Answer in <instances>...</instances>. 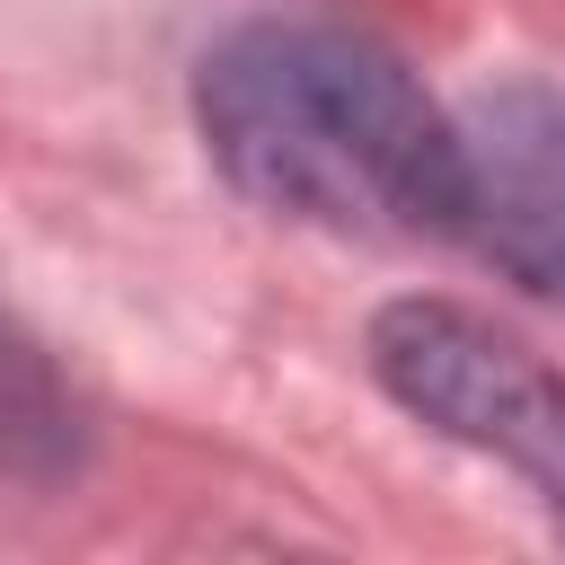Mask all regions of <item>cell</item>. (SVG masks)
I'll use <instances>...</instances> for the list:
<instances>
[{"label": "cell", "mask_w": 565, "mask_h": 565, "mask_svg": "<svg viewBox=\"0 0 565 565\" xmlns=\"http://www.w3.org/2000/svg\"><path fill=\"white\" fill-rule=\"evenodd\" d=\"M212 168L274 221L335 238H424L459 212V115L353 26L256 18L194 71Z\"/></svg>", "instance_id": "cell-1"}, {"label": "cell", "mask_w": 565, "mask_h": 565, "mask_svg": "<svg viewBox=\"0 0 565 565\" xmlns=\"http://www.w3.org/2000/svg\"><path fill=\"white\" fill-rule=\"evenodd\" d=\"M371 371L406 415L477 459H503L565 521V380L521 335L459 300H388L371 318Z\"/></svg>", "instance_id": "cell-2"}, {"label": "cell", "mask_w": 565, "mask_h": 565, "mask_svg": "<svg viewBox=\"0 0 565 565\" xmlns=\"http://www.w3.org/2000/svg\"><path fill=\"white\" fill-rule=\"evenodd\" d=\"M450 238H468L521 291L565 300V88L512 79L459 115Z\"/></svg>", "instance_id": "cell-3"}, {"label": "cell", "mask_w": 565, "mask_h": 565, "mask_svg": "<svg viewBox=\"0 0 565 565\" xmlns=\"http://www.w3.org/2000/svg\"><path fill=\"white\" fill-rule=\"evenodd\" d=\"M71 441H79V424H71V397H62L53 362L26 335L0 327V468H26V477L62 468Z\"/></svg>", "instance_id": "cell-4"}]
</instances>
